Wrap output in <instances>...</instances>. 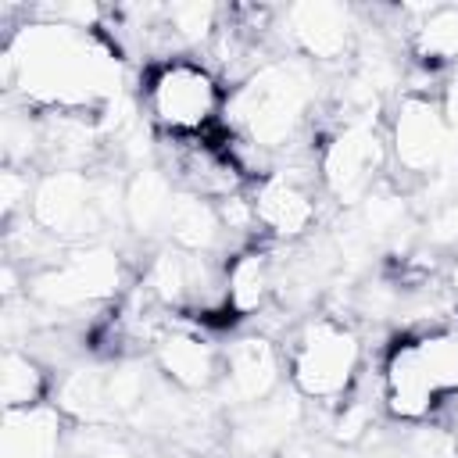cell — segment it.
Here are the masks:
<instances>
[{
  "mask_svg": "<svg viewBox=\"0 0 458 458\" xmlns=\"http://www.w3.org/2000/svg\"><path fill=\"white\" fill-rule=\"evenodd\" d=\"M4 79L25 104L89 111L118 97V54L100 32L43 18L4 43Z\"/></svg>",
  "mask_w": 458,
  "mask_h": 458,
  "instance_id": "cell-1",
  "label": "cell"
},
{
  "mask_svg": "<svg viewBox=\"0 0 458 458\" xmlns=\"http://www.w3.org/2000/svg\"><path fill=\"white\" fill-rule=\"evenodd\" d=\"M315 104V72L301 57H283L261 64L236 86L229 100L233 132L265 154L286 150L297 143L301 129L308 125Z\"/></svg>",
  "mask_w": 458,
  "mask_h": 458,
  "instance_id": "cell-2",
  "label": "cell"
},
{
  "mask_svg": "<svg viewBox=\"0 0 458 458\" xmlns=\"http://www.w3.org/2000/svg\"><path fill=\"white\" fill-rule=\"evenodd\" d=\"M32 222L54 240H86L111 218H125V190L89 179L86 168H54L32 186Z\"/></svg>",
  "mask_w": 458,
  "mask_h": 458,
  "instance_id": "cell-3",
  "label": "cell"
},
{
  "mask_svg": "<svg viewBox=\"0 0 458 458\" xmlns=\"http://www.w3.org/2000/svg\"><path fill=\"white\" fill-rule=\"evenodd\" d=\"M150 122L172 140H193L215 129L222 111V82L218 75L190 57L161 61L143 86Z\"/></svg>",
  "mask_w": 458,
  "mask_h": 458,
  "instance_id": "cell-4",
  "label": "cell"
},
{
  "mask_svg": "<svg viewBox=\"0 0 458 458\" xmlns=\"http://www.w3.org/2000/svg\"><path fill=\"white\" fill-rule=\"evenodd\" d=\"M361 365V344L351 326L340 318L318 315L301 326L290 351V376L301 397L311 401H344L354 386Z\"/></svg>",
  "mask_w": 458,
  "mask_h": 458,
  "instance_id": "cell-5",
  "label": "cell"
},
{
  "mask_svg": "<svg viewBox=\"0 0 458 458\" xmlns=\"http://www.w3.org/2000/svg\"><path fill=\"white\" fill-rule=\"evenodd\" d=\"M122 286V258L111 247H75L64 258L43 265L32 276L29 297L50 311H75L86 304H104Z\"/></svg>",
  "mask_w": 458,
  "mask_h": 458,
  "instance_id": "cell-6",
  "label": "cell"
},
{
  "mask_svg": "<svg viewBox=\"0 0 458 458\" xmlns=\"http://www.w3.org/2000/svg\"><path fill=\"white\" fill-rule=\"evenodd\" d=\"M386 165V140L369 118H351L322 150V182L340 204L369 197L379 168Z\"/></svg>",
  "mask_w": 458,
  "mask_h": 458,
  "instance_id": "cell-7",
  "label": "cell"
},
{
  "mask_svg": "<svg viewBox=\"0 0 458 458\" xmlns=\"http://www.w3.org/2000/svg\"><path fill=\"white\" fill-rule=\"evenodd\" d=\"M447 114L433 97L408 93L397 104L394 129H390V150L394 161L411 175H429L444 154H447Z\"/></svg>",
  "mask_w": 458,
  "mask_h": 458,
  "instance_id": "cell-8",
  "label": "cell"
},
{
  "mask_svg": "<svg viewBox=\"0 0 458 458\" xmlns=\"http://www.w3.org/2000/svg\"><path fill=\"white\" fill-rule=\"evenodd\" d=\"M383 408L401 422H426L447 397L437 386L433 372L426 369L415 336L394 344L383 361Z\"/></svg>",
  "mask_w": 458,
  "mask_h": 458,
  "instance_id": "cell-9",
  "label": "cell"
},
{
  "mask_svg": "<svg viewBox=\"0 0 458 458\" xmlns=\"http://www.w3.org/2000/svg\"><path fill=\"white\" fill-rule=\"evenodd\" d=\"M250 200H254L258 229H265L279 240L304 236L318 218L311 175H304L297 168H272L265 179H258Z\"/></svg>",
  "mask_w": 458,
  "mask_h": 458,
  "instance_id": "cell-10",
  "label": "cell"
},
{
  "mask_svg": "<svg viewBox=\"0 0 458 458\" xmlns=\"http://www.w3.org/2000/svg\"><path fill=\"white\" fill-rule=\"evenodd\" d=\"M283 379V358L268 336H240L222 351V372L218 390L229 404H258L272 394H279Z\"/></svg>",
  "mask_w": 458,
  "mask_h": 458,
  "instance_id": "cell-11",
  "label": "cell"
},
{
  "mask_svg": "<svg viewBox=\"0 0 458 458\" xmlns=\"http://www.w3.org/2000/svg\"><path fill=\"white\" fill-rule=\"evenodd\" d=\"M283 25L290 43L308 57V61H340L351 54L358 21L347 4H326V0H308L293 4L283 11Z\"/></svg>",
  "mask_w": 458,
  "mask_h": 458,
  "instance_id": "cell-12",
  "label": "cell"
},
{
  "mask_svg": "<svg viewBox=\"0 0 458 458\" xmlns=\"http://www.w3.org/2000/svg\"><path fill=\"white\" fill-rule=\"evenodd\" d=\"M301 422L297 394H272L258 404H243L233 422V451L240 458H268L276 454Z\"/></svg>",
  "mask_w": 458,
  "mask_h": 458,
  "instance_id": "cell-13",
  "label": "cell"
},
{
  "mask_svg": "<svg viewBox=\"0 0 458 458\" xmlns=\"http://www.w3.org/2000/svg\"><path fill=\"white\" fill-rule=\"evenodd\" d=\"M154 358L165 379H172V386L179 390H208L218 383V372H222V351L193 329L161 333Z\"/></svg>",
  "mask_w": 458,
  "mask_h": 458,
  "instance_id": "cell-14",
  "label": "cell"
},
{
  "mask_svg": "<svg viewBox=\"0 0 458 458\" xmlns=\"http://www.w3.org/2000/svg\"><path fill=\"white\" fill-rule=\"evenodd\" d=\"M64 415L54 404L4 408L0 458H61Z\"/></svg>",
  "mask_w": 458,
  "mask_h": 458,
  "instance_id": "cell-15",
  "label": "cell"
},
{
  "mask_svg": "<svg viewBox=\"0 0 458 458\" xmlns=\"http://www.w3.org/2000/svg\"><path fill=\"white\" fill-rule=\"evenodd\" d=\"M168 243L179 247V250H190V254H215L225 240V229H222V218H218V208L200 197V193H190V190H179L175 204H172V215H168V229H165Z\"/></svg>",
  "mask_w": 458,
  "mask_h": 458,
  "instance_id": "cell-16",
  "label": "cell"
},
{
  "mask_svg": "<svg viewBox=\"0 0 458 458\" xmlns=\"http://www.w3.org/2000/svg\"><path fill=\"white\" fill-rule=\"evenodd\" d=\"M225 286H229V308L233 315H254L265 308V301L276 290V265L265 247H240L233 258H225Z\"/></svg>",
  "mask_w": 458,
  "mask_h": 458,
  "instance_id": "cell-17",
  "label": "cell"
},
{
  "mask_svg": "<svg viewBox=\"0 0 458 458\" xmlns=\"http://www.w3.org/2000/svg\"><path fill=\"white\" fill-rule=\"evenodd\" d=\"M175 197H179V190H175L172 175H165L161 168H140L125 182V222L140 236L165 233Z\"/></svg>",
  "mask_w": 458,
  "mask_h": 458,
  "instance_id": "cell-18",
  "label": "cell"
},
{
  "mask_svg": "<svg viewBox=\"0 0 458 458\" xmlns=\"http://www.w3.org/2000/svg\"><path fill=\"white\" fill-rule=\"evenodd\" d=\"M54 408L86 426L114 422V411L107 401V369H100V365L68 369L54 390Z\"/></svg>",
  "mask_w": 458,
  "mask_h": 458,
  "instance_id": "cell-19",
  "label": "cell"
},
{
  "mask_svg": "<svg viewBox=\"0 0 458 458\" xmlns=\"http://www.w3.org/2000/svg\"><path fill=\"white\" fill-rule=\"evenodd\" d=\"M411 50L426 68H440L458 57V7H419L411 25Z\"/></svg>",
  "mask_w": 458,
  "mask_h": 458,
  "instance_id": "cell-20",
  "label": "cell"
},
{
  "mask_svg": "<svg viewBox=\"0 0 458 458\" xmlns=\"http://www.w3.org/2000/svg\"><path fill=\"white\" fill-rule=\"evenodd\" d=\"M0 394H4V408H32L43 404L47 394V372L43 365L18 347L4 351V365H0Z\"/></svg>",
  "mask_w": 458,
  "mask_h": 458,
  "instance_id": "cell-21",
  "label": "cell"
},
{
  "mask_svg": "<svg viewBox=\"0 0 458 458\" xmlns=\"http://www.w3.org/2000/svg\"><path fill=\"white\" fill-rule=\"evenodd\" d=\"M218 7L215 4H172L165 7V36L168 43H211L218 36Z\"/></svg>",
  "mask_w": 458,
  "mask_h": 458,
  "instance_id": "cell-22",
  "label": "cell"
},
{
  "mask_svg": "<svg viewBox=\"0 0 458 458\" xmlns=\"http://www.w3.org/2000/svg\"><path fill=\"white\" fill-rule=\"evenodd\" d=\"M354 383H358V379H354ZM372 419H376V401H369L365 394H358V386H351V390L344 394L340 411H336V422H333L336 440H344V444L361 440V437L372 429Z\"/></svg>",
  "mask_w": 458,
  "mask_h": 458,
  "instance_id": "cell-23",
  "label": "cell"
},
{
  "mask_svg": "<svg viewBox=\"0 0 458 458\" xmlns=\"http://www.w3.org/2000/svg\"><path fill=\"white\" fill-rule=\"evenodd\" d=\"M68 458H132V447L122 437L104 433V426H82L72 440Z\"/></svg>",
  "mask_w": 458,
  "mask_h": 458,
  "instance_id": "cell-24",
  "label": "cell"
},
{
  "mask_svg": "<svg viewBox=\"0 0 458 458\" xmlns=\"http://www.w3.org/2000/svg\"><path fill=\"white\" fill-rule=\"evenodd\" d=\"M426 236H429V243H437V247L458 243V200H447V204H440V208L433 211V218H429V225H426Z\"/></svg>",
  "mask_w": 458,
  "mask_h": 458,
  "instance_id": "cell-25",
  "label": "cell"
},
{
  "mask_svg": "<svg viewBox=\"0 0 458 458\" xmlns=\"http://www.w3.org/2000/svg\"><path fill=\"white\" fill-rule=\"evenodd\" d=\"M379 458H415V454H404V451H394V454H379Z\"/></svg>",
  "mask_w": 458,
  "mask_h": 458,
  "instance_id": "cell-26",
  "label": "cell"
},
{
  "mask_svg": "<svg viewBox=\"0 0 458 458\" xmlns=\"http://www.w3.org/2000/svg\"><path fill=\"white\" fill-rule=\"evenodd\" d=\"M451 283H454V290H458V261H454V268H451Z\"/></svg>",
  "mask_w": 458,
  "mask_h": 458,
  "instance_id": "cell-27",
  "label": "cell"
}]
</instances>
